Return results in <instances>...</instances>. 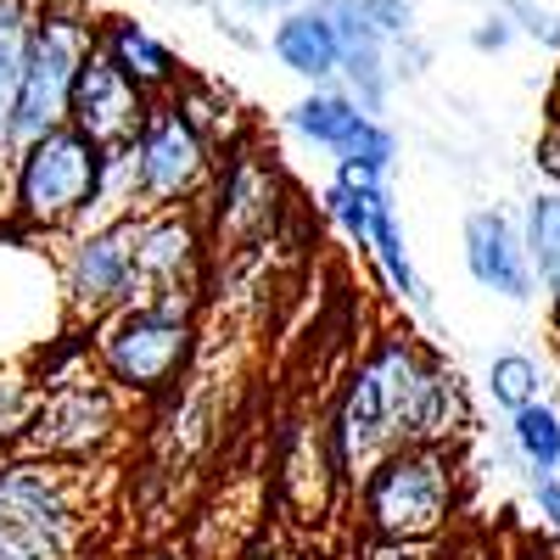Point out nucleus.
Wrapping results in <instances>:
<instances>
[{"mask_svg":"<svg viewBox=\"0 0 560 560\" xmlns=\"http://www.w3.org/2000/svg\"><path fill=\"white\" fill-rule=\"evenodd\" d=\"M102 174L107 152L79 129H51L12 152L7 168V224L23 236H62V230H90L102 208Z\"/></svg>","mask_w":560,"mask_h":560,"instance_id":"f257e3e1","label":"nucleus"},{"mask_svg":"<svg viewBox=\"0 0 560 560\" xmlns=\"http://www.w3.org/2000/svg\"><path fill=\"white\" fill-rule=\"evenodd\" d=\"M438 359L420 348L409 331L382 337L376 348L364 353V364L348 376L337 415H331V438H337V459L348 477H364L382 454L404 448V427L409 409L420 398V382Z\"/></svg>","mask_w":560,"mask_h":560,"instance_id":"f03ea898","label":"nucleus"},{"mask_svg":"<svg viewBox=\"0 0 560 560\" xmlns=\"http://www.w3.org/2000/svg\"><path fill=\"white\" fill-rule=\"evenodd\" d=\"M90 348H96L102 376L124 398H140V404L168 398L197 353V308L129 303L107 314L102 325H90Z\"/></svg>","mask_w":560,"mask_h":560,"instance_id":"7ed1b4c3","label":"nucleus"},{"mask_svg":"<svg viewBox=\"0 0 560 560\" xmlns=\"http://www.w3.org/2000/svg\"><path fill=\"white\" fill-rule=\"evenodd\" d=\"M90 51H96V18L79 0H39L34 28H28L23 79H18V102H12V124H7L12 152L68 124L73 79H79Z\"/></svg>","mask_w":560,"mask_h":560,"instance_id":"20e7f679","label":"nucleus"},{"mask_svg":"<svg viewBox=\"0 0 560 560\" xmlns=\"http://www.w3.org/2000/svg\"><path fill=\"white\" fill-rule=\"evenodd\" d=\"M359 516L376 544H427L454 516V454L393 448L359 477Z\"/></svg>","mask_w":560,"mask_h":560,"instance_id":"39448f33","label":"nucleus"},{"mask_svg":"<svg viewBox=\"0 0 560 560\" xmlns=\"http://www.w3.org/2000/svg\"><path fill=\"white\" fill-rule=\"evenodd\" d=\"M84 477L68 465H0V560H73L84 538Z\"/></svg>","mask_w":560,"mask_h":560,"instance_id":"423d86ee","label":"nucleus"},{"mask_svg":"<svg viewBox=\"0 0 560 560\" xmlns=\"http://www.w3.org/2000/svg\"><path fill=\"white\" fill-rule=\"evenodd\" d=\"M118 438H124V393L107 376H84V382L39 393L18 448L39 465L90 471Z\"/></svg>","mask_w":560,"mask_h":560,"instance_id":"0eeeda50","label":"nucleus"},{"mask_svg":"<svg viewBox=\"0 0 560 560\" xmlns=\"http://www.w3.org/2000/svg\"><path fill=\"white\" fill-rule=\"evenodd\" d=\"M129 174H135V208L163 213V208H202L208 185L219 174V152L185 124L174 102H152L147 124L129 140Z\"/></svg>","mask_w":560,"mask_h":560,"instance_id":"6e6552de","label":"nucleus"},{"mask_svg":"<svg viewBox=\"0 0 560 560\" xmlns=\"http://www.w3.org/2000/svg\"><path fill=\"white\" fill-rule=\"evenodd\" d=\"M280 202H287V185H280L275 158H264L253 140H236L224 158L219 174L202 197V230H208V247L219 253H242V247H264L275 236V219Z\"/></svg>","mask_w":560,"mask_h":560,"instance_id":"1a4fd4ad","label":"nucleus"},{"mask_svg":"<svg viewBox=\"0 0 560 560\" xmlns=\"http://www.w3.org/2000/svg\"><path fill=\"white\" fill-rule=\"evenodd\" d=\"M135 224L140 213L102 219L73 236L62 253V308L68 325H102L107 314L140 303V275H135Z\"/></svg>","mask_w":560,"mask_h":560,"instance_id":"9d476101","label":"nucleus"},{"mask_svg":"<svg viewBox=\"0 0 560 560\" xmlns=\"http://www.w3.org/2000/svg\"><path fill=\"white\" fill-rule=\"evenodd\" d=\"M135 275H140V303L197 308L202 275H208V230H202V213L197 208L140 213V224H135Z\"/></svg>","mask_w":560,"mask_h":560,"instance_id":"9b49d317","label":"nucleus"},{"mask_svg":"<svg viewBox=\"0 0 560 560\" xmlns=\"http://www.w3.org/2000/svg\"><path fill=\"white\" fill-rule=\"evenodd\" d=\"M342 459H337V438L331 420H292L275 443V499L292 522H325L342 488Z\"/></svg>","mask_w":560,"mask_h":560,"instance_id":"f8f14e48","label":"nucleus"},{"mask_svg":"<svg viewBox=\"0 0 560 560\" xmlns=\"http://www.w3.org/2000/svg\"><path fill=\"white\" fill-rule=\"evenodd\" d=\"M152 102L140 96V90L113 68V57L102 51H90L79 79H73V102H68V129H79L84 140H96L102 152H118L135 140V129L147 124Z\"/></svg>","mask_w":560,"mask_h":560,"instance_id":"ddd939ff","label":"nucleus"},{"mask_svg":"<svg viewBox=\"0 0 560 560\" xmlns=\"http://www.w3.org/2000/svg\"><path fill=\"white\" fill-rule=\"evenodd\" d=\"M465 269H471L477 287L527 303L533 298V264H527V242L522 230L510 224L499 208H477L465 219Z\"/></svg>","mask_w":560,"mask_h":560,"instance_id":"4468645a","label":"nucleus"},{"mask_svg":"<svg viewBox=\"0 0 560 560\" xmlns=\"http://www.w3.org/2000/svg\"><path fill=\"white\" fill-rule=\"evenodd\" d=\"M96 45L113 57V68L140 90L147 102H168L174 90H179V62L174 51L147 28V23H135V18H96Z\"/></svg>","mask_w":560,"mask_h":560,"instance_id":"2eb2a0df","label":"nucleus"},{"mask_svg":"<svg viewBox=\"0 0 560 560\" xmlns=\"http://www.w3.org/2000/svg\"><path fill=\"white\" fill-rule=\"evenodd\" d=\"M269 45H275L280 68H292L298 79H331V73L342 68V39H337L331 18H325L319 7L287 12V18L275 23Z\"/></svg>","mask_w":560,"mask_h":560,"instance_id":"dca6fc26","label":"nucleus"},{"mask_svg":"<svg viewBox=\"0 0 560 560\" xmlns=\"http://www.w3.org/2000/svg\"><path fill=\"white\" fill-rule=\"evenodd\" d=\"M387 185L376 174H364L353 163H337V179H331V191H325V213H331L342 224V236L370 247V230H376V219L387 213Z\"/></svg>","mask_w":560,"mask_h":560,"instance_id":"f3484780","label":"nucleus"},{"mask_svg":"<svg viewBox=\"0 0 560 560\" xmlns=\"http://www.w3.org/2000/svg\"><path fill=\"white\" fill-rule=\"evenodd\" d=\"M179 113H185V124H191L208 147L224 158L230 147L242 140V113H236V96H230L224 84H202V79H179V90L168 96Z\"/></svg>","mask_w":560,"mask_h":560,"instance_id":"a211bd4d","label":"nucleus"},{"mask_svg":"<svg viewBox=\"0 0 560 560\" xmlns=\"http://www.w3.org/2000/svg\"><path fill=\"white\" fill-rule=\"evenodd\" d=\"M287 124H292L303 140H314V147L342 152L348 140L359 135L364 113H359V102H353V96H342V90H314V96H303V102L287 113Z\"/></svg>","mask_w":560,"mask_h":560,"instance_id":"6ab92c4d","label":"nucleus"},{"mask_svg":"<svg viewBox=\"0 0 560 560\" xmlns=\"http://www.w3.org/2000/svg\"><path fill=\"white\" fill-rule=\"evenodd\" d=\"M34 7H39V0H0V147H7V124H12L18 79H23V57H28Z\"/></svg>","mask_w":560,"mask_h":560,"instance_id":"aec40b11","label":"nucleus"},{"mask_svg":"<svg viewBox=\"0 0 560 560\" xmlns=\"http://www.w3.org/2000/svg\"><path fill=\"white\" fill-rule=\"evenodd\" d=\"M510 443H516V454L533 465V477H555L560 471V415L544 398L510 415Z\"/></svg>","mask_w":560,"mask_h":560,"instance_id":"412c9836","label":"nucleus"},{"mask_svg":"<svg viewBox=\"0 0 560 560\" xmlns=\"http://www.w3.org/2000/svg\"><path fill=\"white\" fill-rule=\"evenodd\" d=\"M522 242H527L533 275L544 280L549 292H560V191H538V197H533Z\"/></svg>","mask_w":560,"mask_h":560,"instance_id":"4be33fe9","label":"nucleus"},{"mask_svg":"<svg viewBox=\"0 0 560 560\" xmlns=\"http://www.w3.org/2000/svg\"><path fill=\"white\" fill-rule=\"evenodd\" d=\"M370 258H376L382 280H387V287H393L404 303H420V308H427V287H420V275H415V264H409V253H404V230H398L393 208L376 219V230H370Z\"/></svg>","mask_w":560,"mask_h":560,"instance_id":"5701e85b","label":"nucleus"},{"mask_svg":"<svg viewBox=\"0 0 560 560\" xmlns=\"http://www.w3.org/2000/svg\"><path fill=\"white\" fill-rule=\"evenodd\" d=\"M538 382H544V370H538V359H527V353H499V359L488 364V393H493V404H504L510 415L527 409V404H538Z\"/></svg>","mask_w":560,"mask_h":560,"instance_id":"b1692460","label":"nucleus"},{"mask_svg":"<svg viewBox=\"0 0 560 560\" xmlns=\"http://www.w3.org/2000/svg\"><path fill=\"white\" fill-rule=\"evenodd\" d=\"M39 404V387L28 370H0V448H18L23 443V427Z\"/></svg>","mask_w":560,"mask_h":560,"instance_id":"393cba45","label":"nucleus"},{"mask_svg":"<svg viewBox=\"0 0 560 560\" xmlns=\"http://www.w3.org/2000/svg\"><path fill=\"white\" fill-rule=\"evenodd\" d=\"M393 158H398V140H393V129H387L382 118H364V124H359V135L337 152V163H353V168L376 174V179L393 168Z\"/></svg>","mask_w":560,"mask_h":560,"instance_id":"a878e982","label":"nucleus"},{"mask_svg":"<svg viewBox=\"0 0 560 560\" xmlns=\"http://www.w3.org/2000/svg\"><path fill=\"white\" fill-rule=\"evenodd\" d=\"M359 18L376 28L387 45H393V39L404 45V39L415 34V7H409V0H359Z\"/></svg>","mask_w":560,"mask_h":560,"instance_id":"bb28decb","label":"nucleus"},{"mask_svg":"<svg viewBox=\"0 0 560 560\" xmlns=\"http://www.w3.org/2000/svg\"><path fill=\"white\" fill-rule=\"evenodd\" d=\"M504 18H516V23H522L527 34H538L544 45H560V18H555V12H544V7H533V0H510Z\"/></svg>","mask_w":560,"mask_h":560,"instance_id":"cd10ccee","label":"nucleus"},{"mask_svg":"<svg viewBox=\"0 0 560 560\" xmlns=\"http://www.w3.org/2000/svg\"><path fill=\"white\" fill-rule=\"evenodd\" d=\"M533 504H538V516L560 533V477H533Z\"/></svg>","mask_w":560,"mask_h":560,"instance_id":"c85d7f7f","label":"nucleus"},{"mask_svg":"<svg viewBox=\"0 0 560 560\" xmlns=\"http://www.w3.org/2000/svg\"><path fill=\"white\" fill-rule=\"evenodd\" d=\"M538 168L549 174V185L560 191V124H549L544 140H538Z\"/></svg>","mask_w":560,"mask_h":560,"instance_id":"c756f323","label":"nucleus"},{"mask_svg":"<svg viewBox=\"0 0 560 560\" xmlns=\"http://www.w3.org/2000/svg\"><path fill=\"white\" fill-rule=\"evenodd\" d=\"M504 39H510V18H488L477 28V51H504Z\"/></svg>","mask_w":560,"mask_h":560,"instance_id":"7c9ffc66","label":"nucleus"},{"mask_svg":"<svg viewBox=\"0 0 560 560\" xmlns=\"http://www.w3.org/2000/svg\"><path fill=\"white\" fill-rule=\"evenodd\" d=\"M140 560H191V549H185V544H158V549H147Z\"/></svg>","mask_w":560,"mask_h":560,"instance_id":"2f4dec72","label":"nucleus"},{"mask_svg":"<svg viewBox=\"0 0 560 560\" xmlns=\"http://www.w3.org/2000/svg\"><path fill=\"white\" fill-rule=\"evenodd\" d=\"M242 560H280V555H275V538H258V544H247V549H242Z\"/></svg>","mask_w":560,"mask_h":560,"instance_id":"473e14b6","label":"nucleus"},{"mask_svg":"<svg viewBox=\"0 0 560 560\" xmlns=\"http://www.w3.org/2000/svg\"><path fill=\"white\" fill-rule=\"evenodd\" d=\"M253 12H298V0H247Z\"/></svg>","mask_w":560,"mask_h":560,"instance_id":"72a5a7b5","label":"nucleus"},{"mask_svg":"<svg viewBox=\"0 0 560 560\" xmlns=\"http://www.w3.org/2000/svg\"><path fill=\"white\" fill-rule=\"evenodd\" d=\"M549 124H560V79H555V96H549Z\"/></svg>","mask_w":560,"mask_h":560,"instance_id":"f704fd0d","label":"nucleus"},{"mask_svg":"<svg viewBox=\"0 0 560 560\" xmlns=\"http://www.w3.org/2000/svg\"><path fill=\"white\" fill-rule=\"evenodd\" d=\"M555 319H560V292H555Z\"/></svg>","mask_w":560,"mask_h":560,"instance_id":"c9c22d12","label":"nucleus"},{"mask_svg":"<svg viewBox=\"0 0 560 560\" xmlns=\"http://www.w3.org/2000/svg\"><path fill=\"white\" fill-rule=\"evenodd\" d=\"M0 168H12V158H0Z\"/></svg>","mask_w":560,"mask_h":560,"instance_id":"e433bc0d","label":"nucleus"}]
</instances>
